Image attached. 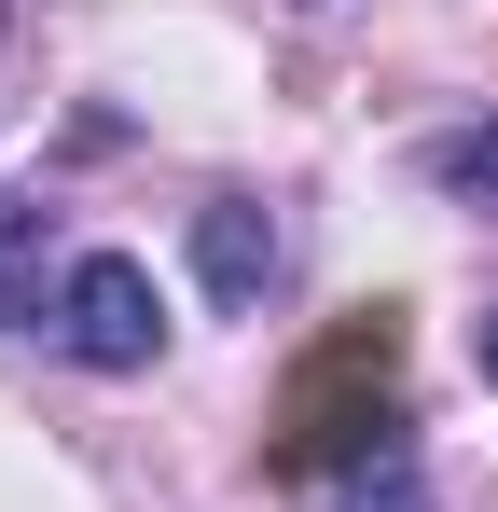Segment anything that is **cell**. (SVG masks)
<instances>
[{
    "label": "cell",
    "mask_w": 498,
    "mask_h": 512,
    "mask_svg": "<svg viewBox=\"0 0 498 512\" xmlns=\"http://www.w3.org/2000/svg\"><path fill=\"white\" fill-rule=\"evenodd\" d=\"M388 443H402V305H360V319L291 374L263 471H277V485H319V471H374Z\"/></svg>",
    "instance_id": "6da1fadb"
},
{
    "label": "cell",
    "mask_w": 498,
    "mask_h": 512,
    "mask_svg": "<svg viewBox=\"0 0 498 512\" xmlns=\"http://www.w3.org/2000/svg\"><path fill=\"white\" fill-rule=\"evenodd\" d=\"M56 346H70L83 374H153L166 360V291L139 250H83L56 277Z\"/></svg>",
    "instance_id": "7a4b0ae2"
},
{
    "label": "cell",
    "mask_w": 498,
    "mask_h": 512,
    "mask_svg": "<svg viewBox=\"0 0 498 512\" xmlns=\"http://www.w3.org/2000/svg\"><path fill=\"white\" fill-rule=\"evenodd\" d=\"M194 263H208V305H263V291H277V222H263V194H208V208H194Z\"/></svg>",
    "instance_id": "3957f363"
},
{
    "label": "cell",
    "mask_w": 498,
    "mask_h": 512,
    "mask_svg": "<svg viewBox=\"0 0 498 512\" xmlns=\"http://www.w3.org/2000/svg\"><path fill=\"white\" fill-rule=\"evenodd\" d=\"M415 180L498 222V125H443V139H415Z\"/></svg>",
    "instance_id": "277c9868"
},
{
    "label": "cell",
    "mask_w": 498,
    "mask_h": 512,
    "mask_svg": "<svg viewBox=\"0 0 498 512\" xmlns=\"http://www.w3.org/2000/svg\"><path fill=\"white\" fill-rule=\"evenodd\" d=\"M42 250H56V208H42V194H0V333L28 319V291H42Z\"/></svg>",
    "instance_id": "5b68a950"
},
{
    "label": "cell",
    "mask_w": 498,
    "mask_h": 512,
    "mask_svg": "<svg viewBox=\"0 0 498 512\" xmlns=\"http://www.w3.org/2000/svg\"><path fill=\"white\" fill-rule=\"evenodd\" d=\"M346 512H429V499H415V471H374V485H360Z\"/></svg>",
    "instance_id": "8992f818"
},
{
    "label": "cell",
    "mask_w": 498,
    "mask_h": 512,
    "mask_svg": "<svg viewBox=\"0 0 498 512\" xmlns=\"http://www.w3.org/2000/svg\"><path fill=\"white\" fill-rule=\"evenodd\" d=\"M471 360H485V388H498V305H485V333H471Z\"/></svg>",
    "instance_id": "52a82bcc"
}]
</instances>
